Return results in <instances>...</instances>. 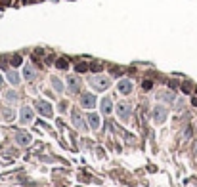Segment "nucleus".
Wrapping results in <instances>:
<instances>
[{
    "label": "nucleus",
    "mask_w": 197,
    "mask_h": 187,
    "mask_svg": "<svg viewBox=\"0 0 197 187\" xmlns=\"http://www.w3.org/2000/svg\"><path fill=\"white\" fill-rule=\"evenodd\" d=\"M90 86L94 88L96 92H103L109 88V77H105V75H96V77H90Z\"/></svg>",
    "instance_id": "f257e3e1"
},
{
    "label": "nucleus",
    "mask_w": 197,
    "mask_h": 187,
    "mask_svg": "<svg viewBox=\"0 0 197 187\" xmlns=\"http://www.w3.org/2000/svg\"><path fill=\"white\" fill-rule=\"evenodd\" d=\"M80 105H83L84 109H92L96 105V96L90 94V92H84L83 96H80Z\"/></svg>",
    "instance_id": "f03ea898"
},
{
    "label": "nucleus",
    "mask_w": 197,
    "mask_h": 187,
    "mask_svg": "<svg viewBox=\"0 0 197 187\" xmlns=\"http://www.w3.org/2000/svg\"><path fill=\"white\" fill-rule=\"evenodd\" d=\"M37 109L40 111V115H44L48 119L54 115V109H52V105L48 103V101H37Z\"/></svg>",
    "instance_id": "7ed1b4c3"
},
{
    "label": "nucleus",
    "mask_w": 197,
    "mask_h": 187,
    "mask_svg": "<svg viewBox=\"0 0 197 187\" xmlns=\"http://www.w3.org/2000/svg\"><path fill=\"white\" fill-rule=\"evenodd\" d=\"M117 113H119V119H130L132 107H130L128 103H119V107H117Z\"/></svg>",
    "instance_id": "20e7f679"
},
{
    "label": "nucleus",
    "mask_w": 197,
    "mask_h": 187,
    "mask_svg": "<svg viewBox=\"0 0 197 187\" xmlns=\"http://www.w3.org/2000/svg\"><path fill=\"white\" fill-rule=\"evenodd\" d=\"M153 119H155V122H163L166 119V109L161 107V105H157L155 109H153Z\"/></svg>",
    "instance_id": "39448f33"
},
{
    "label": "nucleus",
    "mask_w": 197,
    "mask_h": 187,
    "mask_svg": "<svg viewBox=\"0 0 197 187\" xmlns=\"http://www.w3.org/2000/svg\"><path fill=\"white\" fill-rule=\"evenodd\" d=\"M15 141H17L19 145H29V143H31V136H29L27 132L19 130V132L15 134Z\"/></svg>",
    "instance_id": "423d86ee"
},
{
    "label": "nucleus",
    "mask_w": 197,
    "mask_h": 187,
    "mask_svg": "<svg viewBox=\"0 0 197 187\" xmlns=\"http://www.w3.org/2000/svg\"><path fill=\"white\" fill-rule=\"evenodd\" d=\"M67 86L71 92H78V88H80V80H78L75 75H69L67 77Z\"/></svg>",
    "instance_id": "0eeeda50"
},
{
    "label": "nucleus",
    "mask_w": 197,
    "mask_h": 187,
    "mask_svg": "<svg viewBox=\"0 0 197 187\" xmlns=\"http://www.w3.org/2000/svg\"><path fill=\"white\" fill-rule=\"evenodd\" d=\"M88 119V124H90V128H94V130H98L100 128V117H98L96 113H88L86 115Z\"/></svg>",
    "instance_id": "6e6552de"
},
{
    "label": "nucleus",
    "mask_w": 197,
    "mask_h": 187,
    "mask_svg": "<svg viewBox=\"0 0 197 187\" xmlns=\"http://www.w3.org/2000/svg\"><path fill=\"white\" fill-rule=\"evenodd\" d=\"M111 111H113V101H111V97H103V101H101V113L109 115Z\"/></svg>",
    "instance_id": "1a4fd4ad"
},
{
    "label": "nucleus",
    "mask_w": 197,
    "mask_h": 187,
    "mask_svg": "<svg viewBox=\"0 0 197 187\" xmlns=\"http://www.w3.org/2000/svg\"><path fill=\"white\" fill-rule=\"evenodd\" d=\"M31 119H33V109L31 107H23L21 109V122L27 124V122H31Z\"/></svg>",
    "instance_id": "9d476101"
},
{
    "label": "nucleus",
    "mask_w": 197,
    "mask_h": 187,
    "mask_svg": "<svg viewBox=\"0 0 197 187\" xmlns=\"http://www.w3.org/2000/svg\"><path fill=\"white\" fill-rule=\"evenodd\" d=\"M119 92L124 94V96L130 94V92H132V82H130V80H121L119 82Z\"/></svg>",
    "instance_id": "9b49d317"
},
{
    "label": "nucleus",
    "mask_w": 197,
    "mask_h": 187,
    "mask_svg": "<svg viewBox=\"0 0 197 187\" xmlns=\"http://www.w3.org/2000/svg\"><path fill=\"white\" fill-rule=\"evenodd\" d=\"M73 124L78 128V130H86V124H84V119L78 113H73Z\"/></svg>",
    "instance_id": "f8f14e48"
},
{
    "label": "nucleus",
    "mask_w": 197,
    "mask_h": 187,
    "mask_svg": "<svg viewBox=\"0 0 197 187\" xmlns=\"http://www.w3.org/2000/svg\"><path fill=\"white\" fill-rule=\"evenodd\" d=\"M8 80L14 84V86H17V84H19V75H17V71H8Z\"/></svg>",
    "instance_id": "ddd939ff"
},
{
    "label": "nucleus",
    "mask_w": 197,
    "mask_h": 187,
    "mask_svg": "<svg viewBox=\"0 0 197 187\" xmlns=\"http://www.w3.org/2000/svg\"><path fill=\"white\" fill-rule=\"evenodd\" d=\"M157 97L163 101H174V92H161Z\"/></svg>",
    "instance_id": "4468645a"
},
{
    "label": "nucleus",
    "mask_w": 197,
    "mask_h": 187,
    "mask_svg": "<svg viewBox=\"0 0 197 187\" xmlns=\"http://www.w3.org/2000/svg\"><path fill=\"white\" fill-rule=\"evenodd\" d=\"M23 75H25V78H27V80H33V78H35V71H33L31 65H25V69H23Z\"/></svg>",
    "instance_id": "2eb2a0df"
},
{
    "label": "nucleus",
    "mask_w": 197,
    "mask_h": 187,
    "mask_svg": "<svg viewBox=\"0 0 197 187\" xmlns=\"http://www.w3.org/2000/svg\"><path fill=\"white\" fill-rule=\"evenodd\" d=\"M2 117H4V120H8V122H12L14 120V111H10V109H2Z\"/></svg>",
    "instance_id": "dca6fc26"
},
{
    "label": "nucleus",
    "mask_w": 197,
    "mask_h": 187,
    "mask_svg": "<svg viewBox=\"0 0 197 187\" xmlns=\"http://www.w3.org/2000/svg\"><path fill=\"white\" fill-rule=\"evenodd\" d=\"M52 84H54L55 92H61V90H63V84H61V80L58 77H52Z\"/></svg>",
    "instance_id": "f3484780"
},
{
    "label": "nucleus",
    "mask_w": 197,
    "mask_h": 187,
    "mask_svg": "<svg viewBox=\"0 0 197 187\" xmlns=\"http://www.w3.org/2000/svg\"><path fill=\"white\" fill-rule=\"evenodd\" d=\"M55 65H58V69H67V67H69L67 59H63V57H61V59H58V61H55Z\"/></svg>",
    "instance_id": "a211bd4d"
},
{
    "label": "nucleus",
    "mask_w": 197,
    "mask_h": 187,
    "mask_svg": "<svg viewBox=\"0 0 197 187\" xmlns=\"http://www.w3.org/2000/svg\"><path fill=\"white\" fill-rule=\"evenodd\" d=\"M88 67H90L88 63H77V73H84V71H88Z\"/></svg>",
    "instance_id": "6ab92c4d"
},
{
    "label": "nucleus",
    "mask_w": 197,
    "mask_h": 187,
    "mask_svg": "<svg viewBox=\"0 0 197 187\" xmlns=\"http://www.w3.org/2000/svg\"><path fill=\"white\" fill-rule=\"evenodd\" d=\"M21 63H23L21 55H14V57H12V65H14V67H17V65H21Z\"/></svg>",
    "instance_id": "aec40b11"
},
{
    "label": "nucleus",
    "mask_w": 197,
    "mask_h": 187,
    "mask_svg": "<svg viewBox=\"0 0 197 187\" xmlns=\"http://www.w3.org/2000/svg\"><path fill=\"white\" fill-rule=\"evenodd\" d=\"M6 99L15 101V99H17V94H15V92H12V90H10V92H6Z\"/></svg>",
    "instance_id": "412c9836"
},
{
    "label": "nucleus",
    "mask_w": 197,
    "mask_h": 187,
    "mask_svg": "<svg viewBox=\"0 0 197 187\" xmlns=\"http://www.w3.org/2000/svg\"><path fill=\"white\" fill-rule=\"evenodd\" d=\"M151 86H153L151 80H144V90H151Z\"/></svg>",
    "instance_id": "4be33fe9"
},
{
    "label": "nucleus",
    "mask_w": 197,
    "mask_h": 187,
    "mask_svg": "<svg viewBox=\"0 0 197 187\" xmlns=\"http://www.w3.org/2000/svg\"><path fill=\"white\" fill-rule=\"evenodd\" d=\"M90 67H92V71H100V69H101V63H92Z\"/></svg>",
    "instance_id": "5701e85b"
},
{
    "label": "nucleus",
    "mask_w": 197,
    "mask_h": 187,
    "mask_svg": "<svg viewBox=\"0 0 197 187\" xmlns=\"http://www.w3.org/2000/svg\"><path fill=\"white\" fill-rule=\"evenodd\" d=\"M182 90L186 92V94H189V92H191V86H189V84H184V86H182Z\"/></svg>",
    "instance_id": "b1692460"
},
{
    "label": "nucleus",
    "mask_w": 197,
    "mask_h": 187,
    "mask_svg": "<svg viewBox=\"0 0 197 187\" xmlns=\"http://www.w3.org/2000/svg\"><path fill=\"white\" fill-rule=\"evenodd\" d=\"M191 103H193V105H195V107H197V97H193V99H191Z\"/></svg>",
    "instance_id": "393cba45"
},
{
    "label": "nucleus",
    "mask_w": 197,
    "mask_h": 187,
    "mask_svg": "<svg viewBox=\"0 0 197 187\" xmlns=\"http://www.w3.org/2000/svg\"><path fill=\"white\" fill-rule=\"evenodd\" d=\"M2 88H4V82H2V77H0V90H2Z\"/></svg>",
    "instance_id": "a878e982"
}]
</instances>
